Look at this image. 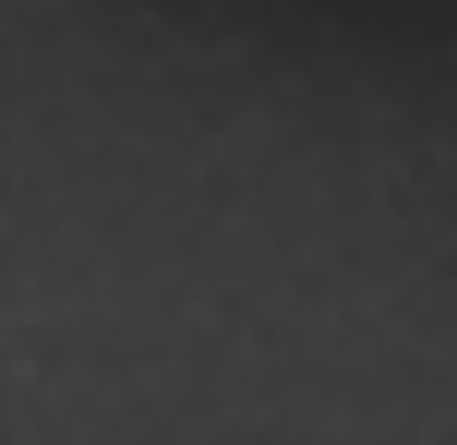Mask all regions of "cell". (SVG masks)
<instances>
[]
</instances>
